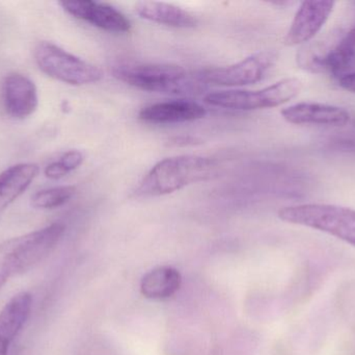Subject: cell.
Returning a JSON list of instances; mask_svg holds the SVG:
<instances>
[{
  "instance_id": "obj_1",
  "label": "cell",
  "mask_w": 355,
  "mask_h": 355,
  "mask_svg": "<svg viewBox=\"0 0 355 355\" xmlns=\"http://www.w3.org/2000/svg\"><path fill=\"white\" fill-rule=\"evenodd\" d=\"M64 231L62 223H52L0 244V289L12 277L28 272L45 260L60 243Z\"/></svg>"
},
{
  "instance_id": "obj_2",
  "label": "cell",
  "mask_w": 355,
  "mask_h": 355,
  "mask_svg": "<svg viewBox=\"0 0 355 355\" xmlns=\"http://www.w3.org/2000/svg\"><path fill=\"white\" fill-rule=\"evenodd\" d=\"M218 174L214 160L198 156L164 158L146 175L135 195L149 197L174 193L192 183L209 181Z\"/></svg>"
},
{
  "instance_id": "obj_3",
  "label": "cell",
  "mask_w": 355,
  "mask_h": 355,
  "mask_svg": "<svg viewBox=\"0 0 355 355\" xmlns=\"http://www.w3.org/2000/svg\"><path fill=\"white\" fill-rule=\"evenodd\" d=\"M112 73L114 79L131 87L157 93H190L200 85L194 83L185 69L177 65L119 62L112 66Z\"/></svg>"
},
{
  "instance_id": "obj_4",
  "label": "cell",
  "mask_w": 355,
  "mask_h": 355,
  "mask_svg": "<svg viewBox=\"0 0 355 355\" xmlns=\"http://www.w3.org/2000/svg\"><path fill=\"white\" fill-rule=\"evenodd\" d=\"M284 222L329 233L355 247V210L327 204L285 206L277 213Z\"/></svg>"
},
{
  "instance_id": "obj_5",
  "label": "cell",
  "mask_w": 355,
  "mask_h": 355,
  "mask_svg": "<svg viewBox=\"0 0 355 355\" xmlns=\"http://www.w3.org/2000/svg\"><path fill=\"white\" fill-rule=\"evenodd\" d=\"M302 89V83L295 77L284 79L258 91L229 90L215 92L205 97V102L218 108L237 110H256L277 108L295 98Z\"/></svg>"
},
{
  "instance_id": "obj_6",
  "label": "cell",
  "mask_w": 355,
  "mask_h": 355,
  "mask_svg": "<svg viewBox=\"0 0 355 355\" xmlns=\"http://www.w3.org/2000/svg\"><path fill=\"white\" fill-rule=\"evenodd\" d=\"M35 63L42 72L55 81L72 85L97 83L103 77L95 65L50 43L41 42L35 50Z\"/></svg>"
},
{
  "instance_id": "obj_7",
  "label": "cell",
  "mask_w": 355,
  "mask_h": 355,
  "mask_svg": "<svg viewBox=\"0 0 355 355\" xmlns=\"http://www.w3.org/2000/svg\"><path fill=\"white\" fill-rule=\"evenodd\" d=\"M297 64L304 70L329 72L338 79L355 72V26L331 46L304 45L297 53Z\"/></svg>"
},
{
  "instance_id": "obj_8",
  "label": "cell",
  "mask_w": 355,
  "mask_h": 355,
  "mask_svg": "<svg viewBox=\"0 0 355 355\" xmlns=\"http://www.w3.org/2000/svg\"><path fill=\"white\" fill-rule=\"evenodd\" d=\"M275 51H260L244 60L218 68L205 69L196 75L200 83L225 87H240L262 81L277 63Z\"/></svg>"
},
{
  "instance_id": "obj_9",
  "label": "cell",
  "mask_w": 355,
  "mask_h": 355,
  "mask_svg": "<svg viewBox=\"0 0 355 355\" xmlns=\"http://www.w3.org/2000/svg\"><path fill=\"white\" fill-rule=\"evenodd\" d=\"M335 6L334 1L302 2L286 33V45H304L314 39L329 20Z\"/></svg>"
},
{
  "instance_id": "obj_10",
  "label": "cell",
  "mask_w": 355,
  "mask_h": 355,
  "mask_svg": "<svg viewBox=\"0 0 355 355\" xmlns=\"http://www.w3.org/2000/svg\"><path fill=\"white\" fill-rule=\"evenodd\" d=\"M60 4L68 14L98 28L110 33L130 31L129 19L110 4L98 1H60Z\"/></svg>"
},
{
  "instance_id": "obj_11",
  "label": "cell",
  "mask_w": 355,
  "mask_h": 355,
  "mask_svg": "<svg viewBox=\"0 0 355 355\" xmlns=\"http://www.w3.org/2000/svg\"><path fill=\"white\" fill-rule=\"evenodd\" d=\"M281 114L288 123L296 125L344 126L350 121L345 108L320 102H300L284 108Z\"/></svg>"
},
{
  "instance_id": "obj_12",
  "label": "cell",
  "mask_w": 355,
  "mask_h": 355,
  "mask_svg": "<svg viewBox=\"0 0 355 355\" xmlns=\"http://www.w3.org/2000/svg\"><path fill=\"white\" fill-rule=\"evenodd\" d=\"M3 104L12 118L31 116L39 106V95L35 83L20 73L8 75L3 83Z\"/></svg>"
},
{
  "instance_id": "obj_13",
  "label": "cell",
  "mask_w": 355,
  "mask_h": 355,
  "mask_svg": "<svg viewBox=\"0 0 355 355\" xmlns=\"http://www.w3.org/2000/svg\"><path fill=\"white\" fill-rule=\"evenodd\" d=\"M207 110L198 102L188 99L170 100L141 108L139 119L154 124L190 122L206 116Z\"/></svg>"
},
{
  "instance_id": "obj_14",
  "label": "cell",
  "mask_w": 355,
  "mask_h": 355,
  "mask_svg": "<svg viewBox=\"0 0 355 355\" xmlns=\"http://www.w3.org/2000/svg\"><path fill=\"white\" fill-rule=\"evenodd\" d=\"M31 306L33 296L21 292L0 311V355H8L12 342L28 320Z\"/></svg>"
},
{
  "instance_id": "obj_15",
  "label": "cell",
  "mask_w": 355,
  "mask_h": 355,
  "mask_svg": "<svg viewBox=\"0 0 355 355\" xmlns=\"http://www.w3.org/2000/svg\"><path fill=\"white\" fill-rule=\"evenodd\" d=\"M35 163H20L0 173V212L20 197L39 175Z\"/></svg>"
},
{
  "instance_id": "obj_16",
  "label": "cell",
  "mask_w": 355,
  "mask_h": 355,
  "mask_svg": "<svg viewBox=\"0 0 355 355\" xmlns=\"http://www.w3.org/2000/svg\"><path fill=\"white\" fill-rule=\"evenodd\" d=\"M135 13L145 20L166 26L186 28L198 24V20L193 15L179 6L166 2H139L135 6Z\"/></svg>"
},
{
  "instance_id": "obj_17",
  "label": "cell",
  "mask_w": 355,
  "mask_h": 355,
  "mask_svg": "<svg viewBox=\"0 0 355 355\" xmlns=\"http://www.w3.org/2000/svg\"><path fill=\"white\" fill-rule=\"evenodd\" d=\"M182 285V275L177 269L160 266L144 275L141 281V293L151 300H164L173 297Z\"/></svg>"
},
{
  "instance_id": "obj_18",
  "label": "cell",
  "mask_w": 355,
  "mask_h": 355,
  "mask_svg": "<svg viewBox=\"0 0 355 355\" xmlns=\"http://www.w3.org/2000/svg\"><path fill=\"white\" fill-rule=\"evenodd\" d=\"M75 193L76 188L73 185H60L42 190L31 197V206L37 210H53L70 201Z\"/></svg>"
},
{
  "instance_id": "obj_19",
  "label": "cell",
  "mask_w": 355,
  "mask_h": 355,
  "mask_svg": "<svg viewBox=\"0 0 355 355\" xmlns=\"http://www.w3.org/2000/svg\"><path fill=\"white\" fill-rule=\"evenodd\" d=\"M83 154L78 150H69L60 158V162L69 171L76 170L83 162Z\"/></svg>"
},
{
  "instance_id": "obj_20",
  "label": "cell",
  "mask_w": 355,
  "mask_h": 355,
  "mask_svg": "<svg viewBox=\"0 0 355 355\" xmlns=\"http://www.w3.org/2000/svg\"><path fill=\"white\" fill-rule=\"evenodd\" d=\"M69 171L62 166V163L53 162L48 165L44 170V174L47 179H52V181H58L68 174Z\"/></svg>"
},
{
  "instance_id": "obj_21",
  "label": "cell",
  "mask_w": 355,
  "mask_h": 355,
  "mask_svg": "<svg viewBox=\"0 0 355 355\" xmlns=\"http://www.w3.org/2000/svg\"><path fill=\"white\" fill-rule=\"evenodd\" d=\"M168 142L171 146H189L200 144V140L190 135H181V137L172 138Z\"/></svg>"
},
{
  "instance_id": "obj_22",
  "label": "cell",
  "mask_w": 355,
  "mask_h": 355,
  "mask_svg": "<svg viewBox=\"0 0 355 355\" xmlns=\"http://www.w3.org/2000/svg\"><path fill=\"white\" fill-rule=\"evenodd\" d=\"M338 81H339L340 87L343 88L346 91L355 93V72L344 75Z\"/></svg>"
}]
</instances>
